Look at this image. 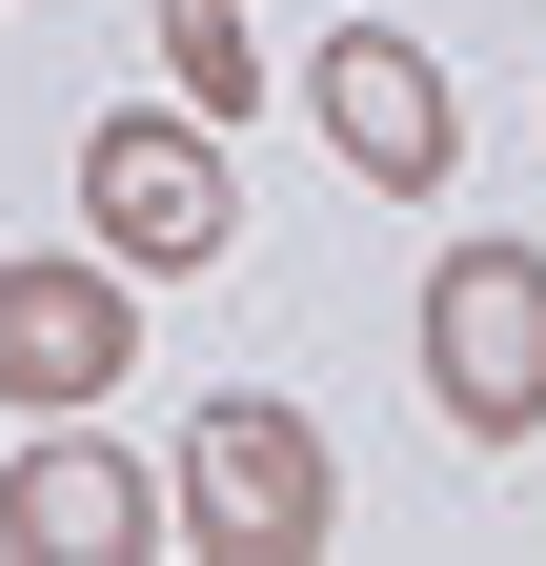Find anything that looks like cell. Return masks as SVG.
I'll return each mask as SVG.
<instances>
[{
    "label": "cell",
    "mask_w": 546,
    "mask_h": 566,
    "mask_svg": "<svg viewBox=\"0 0 546 566\" xmlns=\"http://www.w3.org/2000/svg\"><path fill=\"white\" fill-rule=\"evenodd\" d=\"M324 526H345V465H324V424L304 405H202L182 446H162V546L202 566H324Z\"/></svg>",
    "instance_id": "cell-1"
},
{
    "label": "cell",
    "mask_w": 546,
    "mask_h": 566,
    "mask_svg": "<svg viewBox=\"0 0 546 566\" xmlns=\"http://www.w3.org/2000/svg\"><path fill=\"white\" fill-rule=\"evenodd\" d=\"M82 223H102L122 283H202V263L243 243L223 122H202V102H122V122H82Z\"/></svg>",
    "instance_id": "cell-2"
},
{
    "label": "cell",
    "mask_w": 546,
    "mask_h": 566,
    "mask_svg": "<svg viewBox=\"0 0 546 566\" xmlns=\"http://www.w3.org/2000/svg\"><path fill=\"white\" fill-rule=\"evenodd\" d=\"M426 385L465 446H526L546 424V243H445L426 283Z\"/></svg>",
    "instance_id": "cell-3"
},
{
    "label": "cell",
    "mask_w": 546,
    "mask_h": 566,
    "mask_svg": "<svg viewBox=\"0 0 546 566\" xmlns=\"http://www.w3.org/2000/svg\"><path fill=\"white\" fill-rule=\"evenodd\" d=\"M0 546H21V566H143L162 546V465H122L82 405H41L21 465H0Z\"/></svg>",
    "instance_id": "cell-4"
},
{
    "label": "cell",
    "mask_w": 546,
    "mask_h": 566,
    "mask_svg": "<svg viewBox=\"0 0 546 566\" xmlns=\"http://www.w3.org/2000/svg\"><path fill=\"white\" fill-rule=\"evenodd\" d=\"M122 365H143V304H122V263L82 243V263H0V405H102Z\"/></svg>",
    "instance_id": "cell-5"
},
{
    "label": "cell",
    "mask_w": 546,
    "mask_h": 566,
    "mask_svg": "<svg viewBox=\"0 0 546 566\" xmlns=\"http://www.w3.org/2000/svg\"><path fill=\"white\" fill-rule=\"evenodd\" d=\"M304 102H324V163H345V182H385V202L445 182V61H426V41L345 21V41L304 61Z\"/></svg>",
    "instance_id": "cell-6"
},
{
    "label": "cell",
    "mask_w": 546,
    "mask_h": 566,
    "mask_svg": "<svg viewBox=\"0 0 546 566\" xmlns=\"http://www.w3.org/2000/svg\"><path fill=\"white\" fill-rule=\"evenodd\" d=\"M162 82H182L202 122H243V102H263V41H243V0H162Z\"/></svg>",
    "instance_id": "cell-7"
}]
</instances>
